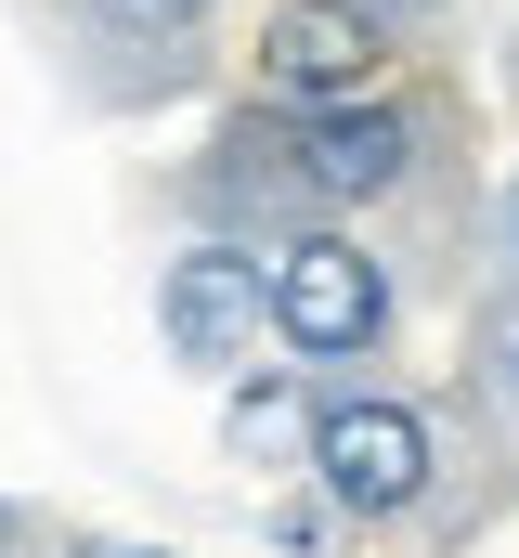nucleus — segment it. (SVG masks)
Segmentation results:
<instances>
[{
	"mask_svg": "<svg viewBox=\"0 0 519 558\" xmlns=\"http://www.w3.org/2000/svg\"><path fill=\"white\" fill-rule=\"evenodd\" d=\"M389 312H402V299H389V260L351 221H312V234L273 247V338H286L299 364H377Z\"/></svg>",
	"mask_w": 519,
	"mask_h": 558,
	"instance_id": "nucleus-3",
	"label": "nucleus"
},
{
	"mask_svg": "<svg viewBox=\"0 0 519 558\" xmlns=\"http://www.w3.org/2000/svg\"><path fill=\"white\" fill-rule=\"evenodd\" d=\"M402 65V26L377 0H273L248 39V78L273 118H325V105H377Z\"/></svg>",
	"mask_w": 519,
	"mask_h": 558,
	"instance_id": "nucleus-2",
	"label": "nucleus"
},
{
	"mask_svg": "<svg viewBox=\"0 0 519 558\" xmlns=\"http://www.w3.org/2000/svg\"><path fill=\"white\" fill-rule=\"evenodd\" d=\"M52 558H169V546H118V533H65Z\"/></svg>",
	"mask_w": 519,
	"mask_h": 558,
	"instance_id": "nucleus-10",
	"label": "nucleus"
},
{
	"mask_svg": "<svg viewBox=\"0 0 519 558\" xmlns=\"http://www.w3.org/2000/svg\"><path fill=\"white\" fill-rule=\"evenodd\" d=\"M260 533H273L286 558H338V533H351V520H338L325 494H273V507H260Z\"/></svg>",
	"mask_w": 519,
	"mask_h": 558,
	"instance_id": "nucleus-7",
	"label": "nucleus"
},
{
	"mask_svg": "<svg viewBox=\"0 0 519 558\" xmlns=\"http://www.w3.org/2000/svg\"><path fill=\"white\" fill-rule=\"evenodd\" d=\"M468 351H481V390H494V403H519V286H494V299H481V338H468Z\"/></svg>",
	"mask_w": 519,
	"mask_h": 558,
	"instance_id": "nucleus-8",
	"label": "nucleus"
},
{
	"mask_svg": "<svg viewBox=\"0 0 519 558\" xmlns=\"http://www.w3.org/2000/svg\"><path fill=\"white\" fill-rule=\"evenodd\" d=\"M312 494L351 520V533H389L442 494V428L402 390H325V428H312Z\"/></svg>",
	"mask_w": 519,
	"mask_h": 558,
	"instance_id": "nucleus-1",
	"label": "nucleus"
},
{
	"mask_svg": "<svg viewBox=\"0 0 519 558\" xmlns=\"http://www.w3.org/2000/svg\"><path fill=\"white\" fill-rule=\"evenodd\" d=\"M377 13L389 26H442V0H377Z\"/></svg>",
	"mask_w": 519,
	"mask_h": 558,
	"instance_id": "nucleus-12",
	"label": "nucleus"
},
{
	"mask_svg": "<svg viewBox=\"0 0 519 558\" xmlns=\"http://www.w3.org/2000/svg\"><path fill=\"white\" fill-rule=\"evenodd\" d=\"M312 428H325V390L299 377V364H260L221 390V441L248 454V468H312Z\"/></svg>",
	"mask_w": 519,
	"mask_h": 558,
	"instance_id": "nucleus-6",
	"label": "nucleus"
},
{
	"mask_svg": "<svg viewBox=\"0 0 519 558\" xmlns=\"http://www.w3.org/2000/svg\"><path fill=\"white\" fill-rule=\"evenodd\" d=\"M92 13H105V26H130V39H156V52H182L221 0H92Z\"/></svg>",
	"mask_w": 519,
	"mask_h": 558,
	"instance_id": "nucleus-9",
	"label": "nucleus"
},
{
	"mask_svg": "<svg viewBox=\"0 0 519 558\" xmlns=\"http://www.w3.org/2000/svg\"><path fill=\"white\" fill-rule=\"evenodd\" d=\"M286 156H299V195H312V221H364L389 195H415V169H429V118L377 92V105H325V118H286Z\"/></svg>",
	"mask_w": 519,
	"mask_h": 558,
	"instance_id": "nucleus-4",
	"label": "nucleus"
},
{
	"mask_svg": "<svg viewBox=\"0 0 519 558\" xmlns=\"http://www.w3.org/2000/svg\"><path fill=\"white\" fill-rule=\"evenodd\" d=\"M507 260H519V169H507Z\"/></svg>",
	"mask_w": 519,
	"mask_h": 558,
	"instance_id": "nucleus-13",
	"label": "nucleus"
},
{
	"mask_svg": "<svg viewBox=\"0 0 519 558\" xmlns=\"http://www.w3.org/2000/svg\"><path fill=\"white\" fill-rule=\"evenodd\" d=\"M260 325H273V247L195 234V247L156 274V338H169V364H195V377H234L260 351Z\"/></svg>",
	"mask_w": 519,
	"mask_h": 558,
	"instance_id": "nucleus-5",
	"label": "nucleus"
},
{
	"mask_svg": "<svg viewBox=\"0 0 519 558\" xmlns=\"http://www.w3.org/2000/svg\"><path fill=\"white\" fill-rule=\"evenodd\" d=\"M0 558H39V520L26 507H0Z\"/></svg>",
	"mask_w": 519,
	"mask_h": 558,
	"instance_id": "nucleus-11",
	"label": "nucleus"
}]
</instances>
